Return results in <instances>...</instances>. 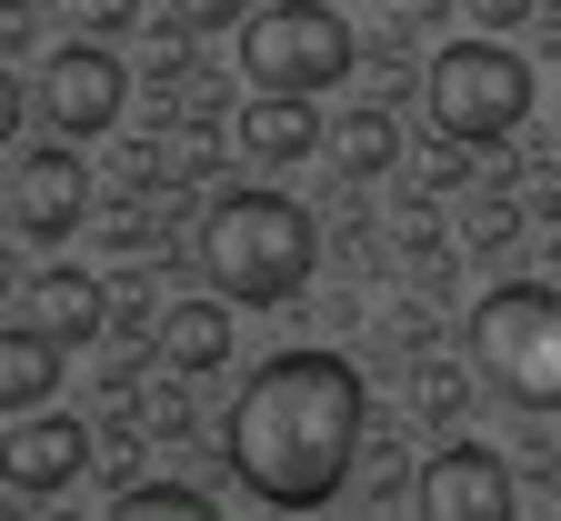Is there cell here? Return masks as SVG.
<instances>
[{"label": "cell", "instance_id": "cell-16", "mask_svg": "<svg viewBox=\"0 0 561 521\" xmlns=\"http://www.w3.org/2000/svg\"><path fill=\"white\" fill-rule=\"evenodd\" d=\"M171 11H181V31H231L241 0H171Z\"/></svg>", "mask_w": 561, "mask_h": 521}, {"label": "cell", "instance_id": "cell-19", "mask_svg": "<svg viewBox=\"0 0 561 521\" xmlns=\"http://www.w3.org/2000/svg\"><path fill=\"white\" fill-rule=\"evenodd\" d=\"M130 11H140V0H81V21H91V31H121Z\"/></svg>", "mask_w": 561, "mask_h": 521}, {"label": "cell", "instance_id": "cell-7", "mask_svg": "<svg viewBox=\"0 0 561 521\" xmlns=\"http://www.w3.org/2000/svg\"><path fill=\"white\" fill-rule=\"evenodd\" d=\"M91 472V431L70 421V411H11V431H0V491H21V501H60L70 482Z\"/></svg>", "mask_w": 561, "mask_h": 521}, {"label": "cell", "instance_id": "cell-20", "mask_svg": "<svg viewBox=\"0 0 561 521\" xmlns=\"http://www.w3.org/2000/svg\"><path fill=\"white\" fill-rule=\"evenodd\" d=\"M0 220H11V191H0Z\"/></svg>", "mask_w": 561, "mask_h": 521}, {"label": "cell", "instance_id": "cell-3", "mask_svg": "<svg viewBox=\"0 0 561 521\" xmlns=\"http://www.w3.org/2000/svg\"><path fill=\"white\" fill-rule=\"evenodd\" d=\"M471 371L512 411H561V291L551 281H502L471 312Z\"/></svg>", "mask_w": 561, "mask_h": 521}, {"label": "cell", "instance_id": "cell-21", "mask_svg": "<svg viewBox=\"0 0 561 521\" xmlns=\"http://www.w3.org/2000/svg\"><path fill=\"white\" fill-rule=\"evenodd\" d=\"M0 511H11V491H0Z\"/></svg>", "mask_w": 561, "mask_h": 521}, {"label": "cell", "instance_id": "cell-12", "mask_svg": "<svg viewBox=\"0 0 561 521\" xmlns=\"http://www.w3.org/2000/svg\"><path fill=\"white\" fill-rule=\"evenodd\" d=\"M50 392H60V341L41 321L0 331V411H41Z\"/></svg>", "mask_w": 561, "mask_h": 521}, {"label": "cell", "instance_id": "cell-10", "mask_svg": "<svg viewBox=\"0 0 561 521\" xmlns=\"http://www.w3.org/2000/svg\"><path fill=\"white\" fill-rule=\"evenodd\" d=\"M21 312H31L60 351H81V341L111 331V291H101L91 271H31V281H21Z\"/></svg>", "mask_w": 561, "mask_h": 521}, {"label": "cell", "instance_id": "cell-13", "mask_svg": "<svg viewBox=\"0 0 561 521\" xmlns=\"http://www.w3.org/2000/svg\"><path fill=\"white\" fill-rule=\"evenodd\" d=\"M151 341H161L171 371H221V361H231V312H221V302H171Z\"/></svg>", "mask_w": 561, "mask_h": 521}, {"label": "cell", "instance_id": "cell-1", "mask_svg": "<svg viewBox=\"0 0 561 521\" xmlns=\"http://www.w3.org/2000/svg\"><path fill=\"white\" fill-rule=\"evenodd\" d=\"M362 421H371V401L341 351H271L221 421V452L251 501L321 511V501H341L351 462H362Z\"/></svg>", "mask_w": 561, "mask_h": 521}, {"label": "cell", "instance_id": "cell-8", "mask_svg": "<svg viewBox=\"0 0 561 521\" xmlns=\"http://www.w3.org/2000/svg\"><path fill=\"white\" fill-rule=\"evenodd\" d=\"M432 521H512L522 491H512V462L491 452V441H442L432 462H421V491H411Z\"/></svg>", "mask_w": 561, "mask_h": 521}, {"label": "cell", "instance_id": "cell-15", "mask_svg": "<svg viewBox=\"0 0 561 521\" xmlns=\"http://www.w3.org/2000/svg\"><path fill=\"white\" fill-rule=\"evenodd\" d=\"M111 511H121V521H161V511H171V521H201V511H210V491H191V482H130Z\"/></svg>", "mask_w": 561, "mask_h": 521}, {"label": "cell", "instance_id": "cell-18", "mask_svg": "<svg viewBox=\"0 0 561 521\" xmlns=\"http://www.w3.org/2000/svg\"><path fill=\"white\" fill-rule=\"evenodd\" d=\"M522 11H531V0H471V21H481V31H512Z\"/></svg>", "mask_w": 561, "mask_h": 521}, {"label": "cell", "instance_id": "cell-14", "mask_svg": "<svg viewBox=\"0 0 561 521\" xmlns=\"http://www.w3.org/2000/svg\"><path fill=\"white\" fill-rule=\"evenodd\" d=\"M321 151L351 171V181H371V171H391V151H401V131H391V111H351L331 140H321Z\"/></svg>", "mask_w": 561, "mask_h": 521}, {"label": "cell", "instance_id": "cell-2", "mask_svg": "<svg viewBox=\"0 0 561 521\" xmlns=\"http://www.w3.org/2000/svg\"><path fill=\"white\" fill-rule=\"evenodd\" d=\"M311 261H321V231L280 191H221L201 220V271L221 302H291L311 281Z\"/></svg>", "mask_w": 561, "mask_h": 521}, {"label": "cell", "instance_id": "cell-17", "mask_svg": "<svg viewBox=\"0 0 561 521\" xmlns=\"http://www.w3.org/2000/svg\"><path fill=\"white\" fill-rule=\"evenodd\" d=\"M11 140H21V81L0 70V151H11Z\"/></svg>", "mask_w": 561, "mask_h": 521}, {"label": "cell", "instance_id": "cell-5", "mask_svg": "<svg viewBox=\"0 0 561 521\" xmlns=\"http://www.w3.org/2000/svg\"><path fill=\"white\" fill-rule=\"evenodd\" d=\"M351 21L331 0H271V11L241 21V81L251 91H291V101H321L331 81H351Z\"/></svg>", "mask_w": 561, "mask_h": 521}, {"label": "cell", "instance_id": "cell-6", "mask_svg": "<svg viewBox=\"0 0 561 521\" xmlns=\"http://www.w3.org/2000/svg\"><path fill=\"white\" fill-rule=\"evenodd\" d=\"M121 101H130V70H121L111 41H60L50 50V70H41V121L60 140H101L121 121Z\"/></svg>", "mask_w": 561, "mask_h": 521}, {"label": "cell", "instance_id": "cell-9", "mask_svg": "<svg viewBox=\"0 0 561 521\" xmlns=\"http://www.w3.org/2000/svg\"><path fill=\"white\" fill-rule=\"evenodd\" d=\"M91 220V171H81V151H21L11 161V231L21 241H70Z\"/></svg>", "mask_w": 561, "mask_h": 521}, {"label": "cell", "instance_id": "cell-11", "mask_svg": "<svg viewBox=\"0 0 561 521\" xmlns=\"http://www.w3.org/2000/svg\"><path fill=\"white\" fill-rule=\"evenodd\" d=\"M231 140H241L251 161H271V171H280V161H311V151H321V111L291 101V91H251L241 121H231Z\"/></svg>", "mask_w": 561, "mask_h": 521}, {"label": "cell", "instance_id": "cell-4", "mask_svg": "<svg viewBox=\"0 0 561 521\" xmlns=\"http://www.w3.org/2000/svg\"><path fill=\"white\" fill-rule=\"evenodd\" d=\"M421 101H432V131L461 140V151H481V140H512L531 121V60L512 41H451L432 70H421Z\"/></svg>", "mask_w": 561, "mask_h": 521}]
</instances>
